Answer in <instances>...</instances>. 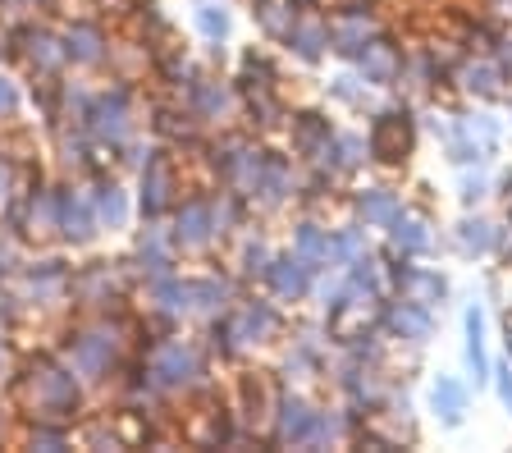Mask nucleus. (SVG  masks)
<instances>
[{
	"label": "nucleus",
	"instance_id": "1",
	"mask_svg": "<svg viewBox=\"0 0 512 453\" xmlns=\"http://www.w3.org/2000/svg\"><path fill=\"white\" fill-rule=\"evenodd\" d=\"M467 362L476 371V380H485V339H480V312L467 316Z\"/></svg>",
	"mask_w": 512,
	"mask_h": 453
},
{
	"label": "nucleus",
	"instance_id": "2",
	"mask_svg": "<svg viewBox=\"0 0 512 453\" xmlns=\"http://www.w3.org/2000/svg\"><path fill=\"white\" fill-rule=\"evenodd\" d=\"M435 408H444V417H448V421H458V412H462V389H458V385H448V380H439V389H435Z\"/></svg>",
	"mask_w": 512,
	"mask_h": 453
}]
</instances>
